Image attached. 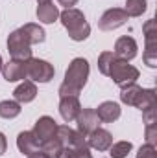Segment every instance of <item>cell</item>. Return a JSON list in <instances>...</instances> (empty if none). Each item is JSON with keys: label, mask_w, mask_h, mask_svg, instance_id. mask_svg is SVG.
Here are the masks:
<instances>
[{"label": "cell", "mask_w": 157, "mask_h": 158, "mask_svg": "<svg viewBox=\"0 0 157 158\" xmlns=\"http://www.w3.org/2000/svg\"><path fill=\"white\" fill-rule=\"evenodd\" d=\"M141 96H142V86H139L137 83L122 88V94H120V101L126 103V105H131V107H137L139 101H141Z\"/></svg>", "instance_id": "19"}, {"label": "cell", "mask_w": 157, "mask_h": 158, "mask_svg": "<svg viewBox=\"0 0 157 158\" xmlns=\"http://www.w3.org/2000/svg\"><path fill=\"white\" fill-rule=\"evenodd\" d=\"M148 7V2L146 0H126V13L128 17H141Z\"/></svg>", "instance_id": "21"}, {"label": "cell", "mask_w": 157, "mask_h": 158, "mask_svg": "<svg viewBox=\"0 0 157 158\" xmlns=\"http://www.w3.org/2000/svg\"><path fill=\"white\" fill-rule=\"evenodd\" d=\"M6 149H7V140H6L4 132H0V156L6 153Z\"/></svg>", "instance_id": "33"}, {"label": "cell", "mask_w": 157, "mask_h": 158, "mask_svg": "<svg viewBox=\"0 0 157 158\" xmlns=\"http://www.w3.org/2000/svg\"><path fill=\"white\" fill-rule=\"evenodd\" d=\"M115 59H117V55L113 52H102L100 53V57H98V70H100L102 76L109 74V68H111V64H113Z\"/></svg>", "instance_id": "23"}, {"label": "cell", "mask_w": 157, "mask_h": 158, "mask_svg": "<svg viewBox=\"0 0 157 158\" xmlns=\"http://www.w3.org/2000/svg\"><path fill=\"white\" fill-rule=\"evenodd\" d=\"M87 143L89 147L96 149V151H109V147L113 145V134L105 129H96L87 136Z\"/></svg>", "instance_id": "12"}, {"label": "cell", "mask_w": 157, "mask_h": 158, "mask_svg": "<svg viewBox=\"0 0 157 158\" xmlns=\"http://www.w3.org/2000/svg\"><path fill=\"white\" fill-rule=\"evenodd\" d=\"M28 158H50V156H48V155H44V153H43L41 149H37L35 153H32V155H28Z\"/></svg>", "instance_id": "35"}, {"label": "cell", "mask_w": 157, "mask_h": 158, "mask_svg": "<svg viewBox=\"0 0 157 158\" xmlns=\"http://www.w3.org/2000/svg\"><path fill=\"white\" fill-rule=\"evenodd\" d=\"M109 77L113 79V83L120 86V88H126V86H129V85H133V83H137V79L141 76V72L133 66V64H129L128 61H124V59H115L113 61V64H111V68H109V74H107Z\"/></svg>", "instance_id": "3"}, {"label": "cell", "mask_w": 157, "mask_h": 158, "mask_svg": "<svg viewBox=\"0 0 157 158\" xmlns=\"http://www.w3.org/2000/svg\"><path fill=\"white\" fill-rule=\"evenodd\" d=\"M7 52H9L13 61H28V59H32V44L24 37L20 28L9 33V37H7Z\"/></svg>", "instance_id": "4"}, {"label": "cell", "mask_w": 157, "mask_h": 158, "mask_svg": "<svg viewBox=\"0 0 157 158\" xmlns=\"http://www.w3.org/2000/svg\"><path fill=\"white\" fill-rule=\"evenodd\" d=\"M26 72H28V77L34 83H48L56 76V70L48 61L34 59V57L26 61Z\"/></svg>", "instance_id": "5"}, {"label": "cell", "mask_w": 157, "mask_h": 158, "mask_svg": "<svg viewBox=\"0 0 157 158\" xmlns=\"http://www.w3.org/2000/svg\"><path fill=\"white\" fill-rule=\"evenodd\" d=\"M20 103H17L15 99H4L0 101V118L4 119H13L20 114Z\"/></svg>", "instance_id": "20"}, {"label": "cell", "mask_w": 157, "mask_h": 158, "mask_svg": "<svg viewBox=\"0 0 157 158\" xmlns=\"http://www.w3.org/2000/svg\"><path fill=\"white\" fill-rule=\"evenodd\" d=\"M2 66H4V63H2V55H0V72H2Z\"/></svg>", "instance_id": "36"}, {"label": "cell", "mask_w": 157, "mask_h": 158, "mask_svg": "<svg viewBox=\"0 0 157 158\" xmlns=\"http://www.w3.org/2000/svg\"><path fill=\"white\" fill-rule=\"evenodd\" d=\"M61 149H63V145H61V142H59L56 136L50 138V140H46L44 143H41V151H43L44 155H48L50 158H56Z\"/></svg>", "instance_id": "24"}, {"label": "cell", "mask_w": 157, "mask_h": 158, "mask_svg": "<svg viewBox=\"0 0 157 158\" xmlns=\"http://www.w3.org/2000/svg\"><path fill=\"white\" fill-rule=\"evenodd\" d=\"M20 31L24 33V37L28 39L30 44H41V42H44V39H46L44 30L41 28L39 24H34V22L24 24V26L20 28Z\"/></svg>", "instance_id": "18"}, {"label": "cell", "mask_w": 157, "mask_h": 158, "mask_svg": "<svg viewBox=\"0 0 157 158\" xmlns=\"http://www.w3.org/2000/svg\"><path fill=\"white\" fill-rule=\"evenodd\" d=\"M137 158H157V155H155V147H154V145H150V143H144V145L139 149V153H137Z\"/></svg>", "instance_id": "30"}, {"label": "cell", "mask_w": 157, "mask_h": 158, "mask_svg": "<svg viewBox=\"0 0 157 158\" xmlns=\"http://www.w3.org/2000/svg\"><path fill=\"white\" fill-rule=\"evenodd\" d=\"M59 19H61V24L65 26V30L69 31V37L72 40L81 42L91 35V26H89L85 15L76 7H69V9L61 11Z\"/></svg>", "instance_id": "2"}, {"label": "cell", "mask_w": 157, "mask_h": 158, "mask_svg": "<svg viewBox=\"0 0 157 158\" xmlns=\"http://www.w3.org/2000/svg\"><path fill=\"white\" fill-rule=\"evenodd\" d=\"M96 110V114H98V118L100 121H104V123H113V121H117L120 118V105L115 103V101H104L98 109H94Z\"/></svg>", "instance_id": "16"}, {"label": "cell", "mask_w": 157, "mask_h": 158, "mask_svg": "<svg viewBox=\"0 0 157 158\" xmlns=\"http://www.w3.org/2000/svg\"><path fill=\"white\" fill-rule=\"evenodd\" d=\"M150 107H155V90L154 88H142V96H141V101H139L137 109L146 110Z\"/></svg>", "instance_id": "26"}, {"label": "cell", "mask_w": 157, "mask_h": 158, "mask_svg": "<svg viewBox=\"0 0 157 158\" xmlns=\"http://www.w3.org/2000/svg\"><path fill=\"white\" fill-rule=\"evenodd\" d=\"M89 63L83 57H76L70 61L67 72H65V81L59 86V98H67V96H76L78 98L79 92L83 90V86L87 85L89 79Z\"/></svg>", "instance_id": "1"}, {"label": "cell", "mask_w": 157, "mask_h": 158, "mask_svg": "<svg viewBox=\"0 0 157 158\" xmlns=\"http://www.w3.org/2000/svg\"><path fill=\"white\" fill-rule=\"evenodd\" d=\"M79 110H81V105H79V99L76 96L61 98V101H59V114H61V118L65 119L67 123L76 121Z\"/></svg>", "instance_id": "13"}, {"label": "cell", "mask_w": 157, "mask_h": 158, "mask_svg": "<svg viewBox=\"0 0 157 158\" xmlns=\"http://www.w3.org/2000/svg\"><path fill=\"white\" fill-rule=\"evenodd\" d=\"M144 138H146V143L150 145H157V123L155 125H146L144 129Z\"/></svg>", "instance_id": "28"}, {"label": "cell", "mask_w": 157, "mask_h": 158, "mask_svg": "<svg viewBox=\"0 0 157 158\" xmlns=\"http://www.w3.org/2000/svg\"><path fill=\"white\" fill-rule=\"evenodd\" d=\"M56 138L61 142L63 147H72V149H89L87 136L81 134L79 131L70 129L69 125H57Z\"/></svg>", "instance_id": "6"}, {"label": "cell", "mask_w": 157, "mask_h": 158, "mask_svg": "<svg viewBox=\"0 0 157 158\" xmlns=\"http://www.w3.org/2000/svg\"><path fill=\"white\" fill-rule=\"evenodd\" d=\"M37 2H39V4H41V2H50V0H37Z\"/></svg>", "instance_id": "37"}, {"label": "cell", "mask_w": 157, "mask_h": 158, "mask_svg": "<svg viewBox=\"0 0 157 158\" xmlns=\"http://www.w3.org/2000/svg\"><path fill=\"white\" fill-rule=\"evenodd\" d=\"M131 149H133L131 142H117L109 147V155H111V158H126Z\"/></svg>", "instance_id": "22"}, {"label": "cell", "mask_w": 157, "mask_h": 158, "mask_svg": "<svg viewBox=\"0 0 157 158\" xmlns=\"http://www.w3.org/2000/svg\"><path fill=\"white\" fill-rule=\"evenodd\" d=\"M142 31H144V39L146 40H157V22L154 19L146 20V24L142 26Z\"/></svg>", "instance_id": "27"}, {"label": "cell", "mask_w": 157, "mask_h": 158, "mask_svg": "<svg viewBox=\"0 0 157 158\" xmlns=\"http://www.w3.org/2000/svg\"><path fill=\"white\" fill-rule=\"evenodd\" d=\"M2 76L7 83H17V81H22V79L28 77V72H26V61H9L2 66Z\"/></svg>", "instance_id": "10"}, {"label": "cell", "mask_w": 157, "mask_h": 158, "mask_svg": "<svg viewBox=\"0 0 157 158\" xmlns=\"http://www.w3.org/2000/svg\"><path fill=\"white\" fill-rule=\"evenodd\" d=\"M61 6H65V9H69V7H72V6H76L78 4V0H57Z\"/></svg>", "instance_id": "34"}, {"label": "cell", "mask_w": 157, "mask_h": 158, "mask_svg": "<svg viewBox=\"0 0 157 158\" xmlns=\"http://www.w3.org/2000/svg\"><path fill=\"white\" fill-rule=\"evenodd\" d=\"M72 158H92L89 149H72Z\"/></svg>", "instance_id": "31"}, {"label": "cell", "mask_w": 157, "mask_h": 158, "mask_svg": "<svg viewBox=\"0 0 157 158\" xmlns=\"http://www.w3.org/2000/svg\"><path fill=\"white\" fill-rule=\"evenodd\" d=\"M37 19L43 24H54L59 19V9L54 2H41L37 6Z\"/></svg>", "instance_id": "17"}, {"label": "cell", "mask_w": 157, "mask_h": 158, "mask_svg": "<svg viewBox=\"0 0 157 158\" xmlns=\"http://www.w3.org/2000/svg\"><path fill=\"white\" fill-rule=\"evenodd\" d=\"M56 158H72V147H63Z\"/></svg>", "instance_id": "32"}, {"label": "cell", "mask_w": 157, "mask_h": 158, "mask_svg": "<svg viewBox=\"0 0 157 158\" xmlns=\"http://www.w3.org/2000/svg\"><path fill=\"white\" fill-rule=\"evenodd\" d=\"M35 96H37V86L34 81H24L13 90V98L17 103H30L35 99Z\"/></svg>", "instance_id": "15"}, {"label": "cell", "mask_w": 157, "mask_h": 158, "mask_svg": "<svg viewBox=\"0 0 157 158\" xmlns=\"http://www.w3.org/2000/svg\"><path fill=\"white\" fill-rule=\"evenodd\" d=\"M128 13L124 11V9H120V7H111V9H107L102 17H100V20H98V28L102 30V31H113V30H118L120 26H124L126 22H128Z\"/></svg>", "instance_id": "7"}, {"label": "cell", "mask_w": 157, "mask_h": 158, "mask_svg": "<svg viewBox=\"0 0 157 158\" xmlns=\"http://www.w3.org/2000/svg\"><path fill=\"white\" fill-rule=\"evenodd\" d=\"M137 40L133 39V37H128V35H124V37H120L117 39L115 42V55H117L118 59H124V61H131V59H135L137 57Z\"/></svg>", "instance_id": "11"}, {"label": "cell", "mask_w": 157, "mask_h": 158, "mask_svg": "<svg viewBox=\"0 0 157 158\" xmlns=\"http://www.w3.org/2000/svg\"><path fill=\"white\" fill-rule=\"evenodd\" d=\"M144 63H146L150 68H155L157 66V40H146Z\"/></svg>", "instance_id": "25"}, {"label": "cell", "mask_w": 157, "mask_h": 158, "mask_svg": "<svg viewBox=\"0 0 157 158\" xmlns=\"http://www.w3.org/2000/svg\"><path fill=\"white\" fill-rule=\"evenodd\" d=\"M76 121H78V131L85 136H89L92 131L100 127V118L94 109H81Z\"/></svg>", "instance_id": "9"}, {"label": "cell", "mask_w": 157, "mask_h": 158, "mask_svg": "<svg viewBox=\"0 0 157 158\" xmlns=\"http://www.w3.org/2000/svg\"><path fill=\"white\" fill-rule=\"evenodd\" d=\"M17 147H19V151L22 153V155H32V153H35L37 149H39V142H37V138L34 136V132L32 131H22V132H19V136H17Z\"/></svg>", "instance_id": "14"}, {"label": "cell", "mask_w": 157, "mask_h": 158, "mask_svg": "<svg viewBox=\"0 0 157 158\" xmlns=\"http://www.w3.org/2000/svg\"><path fill=\"white\" fill-rule=\"evenodd\" d=\"M142 119H144V125H155L157 123V109L155 107H150V109L142 110Z\"/></svg>", "instance_id": "29"}, {"label": "cell", "mask_w": 157, "mask_h": 158, "mask_svg": "<svg viewBox=\"0 0 157 158\" xmlns=\"http://www.w3.org/2000/svg\"><path fill=\"white\" fill-rule=\"evenodd\" d=\"M56 131H57V123H56V119L50 118V116H41L37 121H35V125H34V136L37 138V142L41 143H44L46 140H50V138H54L56 136Z\"/></svg>", "instance_id": "8"}]
</instances>
